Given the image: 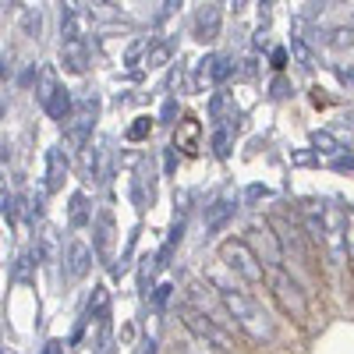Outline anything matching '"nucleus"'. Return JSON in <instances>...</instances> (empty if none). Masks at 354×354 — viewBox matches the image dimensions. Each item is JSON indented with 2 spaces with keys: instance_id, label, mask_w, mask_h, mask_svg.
<instances>
[{
  "instance_id": "423d86ee",
  "label": "nucleus",
  "mask_w": 354,
  "mask_h": 354,
  "mask_svg": "<svg viewBox=\"0 0 354 354\" xmlns=\"http://www.w3.org/2000/svg\"><path fill=\"white\" fill-rule=\"evenodd\" d=\"M270 230L277 234V241H280V252H283V259H287V255H294L298 262H312V248L305 245V238H301V227H298V223H290V220H280V216H273V220H270Z\"/></svg>"
},
{
  "instance_id": "f03ea898",
  "label": "nucleus",
  "mask_w": 354,
  "mask_h": 354,
  "mask_svg": "<svg viewBox=\"0 0 354 354\" xmlns=\"http://www.w3.org/2000/svg\"><path fill=\"white\" fill-rule=\"evenodd\" d=\"M220 262L227 266L234 277H241V280L252 283V287H259V283L266 280V266L255 259V252H252L241 238H230V241L220 245Z\"/></svg>"
},
{
  "instance_id": "c85d7f7f",
  "label": "nucleus",
  "mask_w": 354,
  "mask_h": 354,
  "mask_svg": "<svg viewBox=\"0 0 354 354\" xmlns=\"http://www.w3.org/2000/svg\"><path fill=\"white\" fill-rule=\"evenodd\" d=\"M25 28H28V32H36V36H39V8H36V11H32V8L25 11Z\"/></svg>"
},
{
  "instance_id": "e433bc0d",
  "label": "nucleus",
  "mask_w": 354,
  "mask_h": 354,
  "mask_svg": "<svg viewBox=\"0 0 354 354\" xmlns=\"http://www.w3.org/2000/svg\"><path fill=\"white\" fill-rule=\"evenodd\" d=\"M0 113H4V110H0Z\"/></svg>"
},
{
  "instance_id": "1a4fd4ad",
  "label": "nucleus",
  "mask_w": 354,
  "mask_h": 354,
  "mask_svg": "<svg viewBox=\"0 0 354 354\" xmlns=\"http://www.w3.org/2000/svg\"><path fill=\"white\" fill-rule=\"evenodd\" d=\"M68 156H64V149H46V185H43V192L46 195H53V192H61L64 188V177H68Z\"/></svg>"
},
{
  "instance_id": "6e6552de",
  "label": "nucleus",
  "mask_w": 354,
  "mask_h": 354,
  "mask_svg": "<svg viewBox=\"0 0 354 354\" xmlns=\"http://www.w3.org/2000/svg\"><path fill=\"white\" fill-rule=\"evenodd\" d=\"M174 149H181V153H188V156H195V153L202 149V121H198V117H185V121L177 124V131H174Z\"/></svg>"
},
{
  "instance_id": "6ab92c4d",
  "label": "nucleus",
  "mask_w": 354,
  "mask_h": 354,
  "mask_svg": "<svg viewBox=\"0 0 354 354\" xmlns=\"http://www.w3.org/2000/svg\"><path fill=\"white\" fill-rule=\"evenodd\" d=\"M170 57H174V39H163V43H153L149 46V53H145V68H163V64H170Z\"/></svg>"
},
{
  "instance_id": "72a5a7b5",
  "label": "nucleus",
  "mask_w": 354,
  "mask_h": 354,
  "mask_svg": "<svg viewBox=\"0 0 354 354\" xmlns=\"http://www.w3.org/2000/svg\"><path fill=\"white\" fill-rule=\"evenodd\" d=\"M167 298H170V287H160L156 290V305H167Z\"/></svg>"
},
{
  "instance_id": "4468645a",
  "label": "nucleus",
  "mask_w": 354,
  "mask_h": 354,
  "mask_svg": "<svg viewBox=\"0 0 354 354\" xmlns=\"http://www.w3.org/2000/svg\"><path fill=\"white\" fill-rule=\"evenodd\" d=\"M110 252H113V216H110V209H103L96 220V255L103 262H110Z\"/></svg>"
},
{
  "instance_id": "412c9836",
  "label": "nucleus",
  "mask_w": 354,
  "mask_h": 354,
  "mask_svg": "<svg viewBox=\"0 0 354 354\" xmlns=\"http://www.w3.org/2000/svg\"><path fill=\"white\" fill-rule=\"evenodd\" d=\"M234 75V61L230 57H209V82H227Z\"/></svg>"
},
{
  "instance_id": "c756f323",
  "label": "nucleus",
  "mask_w": 354,
  "mask_h": 354,
  "mask_svg": "<svg viewBox=\"0 0 354 354\" xmlns=\"http://www.w3.org/2000/svg\"><path fill=\"white\" fill-rule=\"evenodd\" d=\"M160 117H163V121L170 124L174 117H177V103H174V100H170V103H163V113H160Z\"/></svg>"
},
{
  "instance_id": "aec40b11",
  "label": "nucleus",
  "mask_w": 354,
  "mask_h": 354,
  "mask_svg": "<svg viewBox=\"0 0 354 354\" xmlns=\"http://www.w3.org/2000/svg\"><path fill=\"white\" fill-rule=\"evenodd\" d=\"M57 85H61V82H57L53 68H43V71H39V85H36V100H39V103H46V100L57 93Z\"/></svg>"
},
{
  "instance_id": "f3484780",
  "label": "nucleus",
  "mask_w": 354,
  "mask_h": 354,
  "mask_svg": "<svg viewBox=\"0 0 354 354\" xmlns=\"http://www.w3.org/2000/svg\"><path fill=\"white\" fill-rule=\"evenodd\" d=\"M88 220H93V205H88L85 192H75L71 195V209H68V223L71 227H85Z\"/></svg>"
},
{
  "instance_id": "c9c22d12",
  "label": "nucleus",
  "mask_w": 354,
  "mask_h": 354,
  "mask_svg": "<svg viewBox=\"0 0 354 354\" xmlns=\"http://www.w3.org/2000/svg\"><path fill=\"white\" fill-rule=\"evenodd\" d=\"M0 354H18L15 347H0Z\"/></svg>"
},
{
  "instance_id": "dca6fc26",
  "label": "nucleus",
  "mask_w": 354,
  "mask_h": 354,
  "mask_svg": "<svg viewBox=\"0 0 354 354\" xmlns=\"http://www.w3.org/2000/svg\"><path fill=\"white\" fill-rule=\"evenodd\" d=\"M85 319L88 322H106L110 319V294H106V287H96L93 290V298H88V308H85Z\"/></svg>"
},
{
  "instance_id": "2eb2a0df",
  "label": "nucleus",
  "mask_w": 354,
  "mask_h": 354,
  "mask_svg": "<svg viewBox=\"0 0 354 354\" xmlns=\"http://www.w3.org/2000/svg\"><path fill=\"white\" fill-rule=\"evenodd\" d=\"M43 110L53 117V121H61V124H64L68 117H71V110H75V103H71V93H68L64 85H57V93H53V96L43 103Z\"/></svg>"
},
{
  "instance_id": "2f4dec72",
  "label": "nucleus",
  "mask_w": 354,
  "mask_h": 354,
  "mask_svg": "<svg viewBox=\"0 0 354 354\" xmlns=\"http://www.w3.org/2000/svg\"><path fill=\"white\" fill-rule=\"evenodd\" d=\"M138 354H156V340H153V337L142 340V344H138Z\"/></svg>"
},
{
  "instance_id": "b1692460",
  "label": "nucleus",
  "mask_w": 354,
  "mask_h": 354,
  "mask_svg": "<svg viewBox=\"0 0 354 354\" xmlns=\"http://www.w3.org/2000/svg\"><path fill=\"white\" fill-rule=\"evenodd\" d=\"M312 145H315V153H326V156L340 153V142H337L333 135H326V131H315V135H312Z\"/></svg>"
},
{
  "instance_id": "473e14b6",
  "label": "nucleus",
  "mask_w": 354,
  "mask_h": 354,
  "mask_svg": "<svg viewBox=\"0 0 354 354\" xmlns=\"http://www.w3.org/2000/svg\"><path fill=\"white\" fill-rule=\"evenodd\" d=\"M287 64V50H273V68H283Z\"/></svg>"
},
{
  "instance_id": "393cba45",
  "label": "nucleus",
  "mask_w": 354,
  "mask_h": 354,
  "mask_svg": "<svg viewBox=\"0 0 354 354\" xmlns=\"http://www.w3.org/2000/svg\"><path fill=\"white\" fill-rule=\"evenodd\" d=\"M0 160H4V153H0ZM0 213H4L8 220L15 216V198H11V192H8V177L0 174Z\"/></svg>"
},
{
  "instance_id": "7c9ffc66",
  "label": "nucleus",
  "mask_w": 354,
  "mask_h": 354,
  "mask_svg": "<svg viewBox=\"0 0 354 354\" xmlns=\"http://www.w3.org/2000/svg\"><path fill=\"white\" fill-rule=\"evenodd\" d=\"M43 354H64V340H50Z\"/></svg>"
},
{
  "instance_id": "20e7f679",
  "label": "nucleus",
  "mask_w": 354,
  "mask_h": 354,
  "mask_svg": "<svg viewBox=\"0 0 354 354\" xmlns=\"http://www.w3.org/2000/svg\"><path fill=\"white\" fill-rule=\"evenodd\" d=\"M181 319H185V326H188L198 340H205L209 347H216V351H234V333H230L227 326H220V322H213L209 315H202V312L181 305Z\"/></svg>"
},
{
  "instance_id": "f704fd0d",
  "label": "nucleus",
  "mask_w": 354,
  "mask_h": 354,
  "mask_svg": "<svg viewBox=\"0 0 354 354\" xmlns=\"http://www.w3.org/2000/svg\"><path fill=\"white\" fill-rule=\"evenodd\" d=\"M259 195H266V188H259V185H252V188H248V198H252V202H255V198H259Z\"/></svg>"
},
{
  "instance_id": "7ed1b4c3",
  "label": "nucleus",
  "mask_w": 354,
  "mask_h": 354,
  "mask_svg": "<svg viewBox=\"0 0 354 354\" xmlns=\"http://www.w3.org/2000/svg\"><path fill=\"white\" fill-rule=\"evenodd\" d=\"M266 280H270L273 298L280 301V308H283L290 319H298V322L308 319V298H305V290H301L298 280L287 277L283 270H266Z\"/></svg>"
},
{
  "instance_id": "ddd939ff",
  "label": "nucleus",
  "mask_w": 354,
  "mask_h": 354,
  "mask_svg": "<svg viewBox=\"0 0 354 354\" xmlns=\"http://www.w3.org/2000/svg\"><path fill=\"white\" fill-rule=\"evenodd\" d=\"M61 61H64L68 71L82 75V71L88 68V46H85V39H68V43H61Z\"/></svg>"
},
{
  "instance_id": "a211bd4d",
  "label": "nucleus",
  "mask_w": 354,
  "mask_h": 354,
  "mask_svg": "<svg viewBox=\"0 0 354 354\" xmlns=\"http://www.w3.org/2000/svg\"><path fill=\"white\" fill-rule=\"evenodd\" d=\"M209 117L216 124H230L234 121V100L227 96V93H216L213 100H209Z\"/></svg>"
},
{
  "instance_id": "5701e85b",
  "label": "nucleus",
  "mask_w": 354,
  "mask_h": 354,
  "mask_svg": "<svg viewBox=\"0 0 354 354\" xmlns=\"http://www.w3.org/2000/svg\"><path fill=\"white\" fill-rule=\"evenodd\" d=\"M344 248L347 259L354 262V205H344Z\"/></svg>"
},
{
  "instance_id": "39448f33",
  "label": "nucleus",
  "mask_w": 354,
  "mask_h": 354,
  "mask_svg": "<svg viewBox=\"0 0 354 354\" xmlns=\"http://www.w3.org/2000/svg\"><path fill=\"white\" fill-rule=\"evenodd\" d=\"M96 110H100V100L96 96H88V100H82L75 110H71V117H68V138H71V145L75 149H85L88 145V135H93V121H96Z\"/></svg>"
},
{
  "instance_id": "4be33fe9",
  "label": "nucleus",
  "mask_w": 354,
  "mask_h": 354,
  "mask_svg": "<svg viewBox=\"0 0 354 354\" xmlns=\"http://www.w3.org/2000/svg\"><path fill=\"white\" fill-rule=\"evenodd\" d=\"M230 138H234V128L230 124H216V131H213V153L220 160L230 153Z\"/></svg>"
},
{
  "instance_id": "cd10ccee",
  "label": "nucleus",
  "mask_w": 354,
  "mask_h": 354,
  "mask_svg": "<svg viewBox=\"0 0 354 354\" xmlns=\"http://www.w3.org/2000/svg\"><path fill=\"white\" fill-rule=\"evenodd\" d=\"M290 50L298 53V61H301V68H315V61H312V53L305 50V43H298V39H290Z\"/></svg>"
},
{
  "instance_id": "f8f14e48",
  "label": "nucleus",
  "mask_w": 354,
  "mask_h": 354,
  "mask_svg": "<svg viewBox=\"0 0 354 354\" xmlns=\"http://www.w3.org/2000/svg\"><path fill=\"white\" fill-rule=\"evenodd\" d=\"M234 209H238V198H234V195H223V198H216L213 205H209V209H205V230H209V234H216L230 216H234Z\"/></svg>"
},
{
  "instance_id": "bb28decb",
  "label": "nucleus",
  "mask_w": 354,
  "mask_h": 354,
  "mask_svg": "<svg viewBox=\"0 0 354 354\" xmlns=\"http://www.w3.org/2000/svg\"><path fill=\"white\" fill-rule=\"evenodd\" d=\"M149 131H153V121H149V117H138V121L128 128V142H142Z\"/></svg>"
},
{
  "instance_id": "f257e3e1",
  "label": "nucleus",
  "mask_w": 354,
  "mask_h": 354,
  "mask_svg": "<svg viewBox=\"0 0 354 354\" xmlns=\"http://www.w3.org/2000/svg\"><path fill=\"white\" fill-rule=\"evenodd\" d=\"M220 301H223L227 319L234 322V330H245L252 340H270L273 337V326H270V319H266V312L255 305V298H248L245 290L220 287Z\"/></svg>"
},
{
  "instance_id": "a878e982",
  "label": "nucleus",
  "mask_w": 354,
  "mask_h": 354,
  "mask_svg": "<svg viewBox=\"0 0 354 354\" xmlns=\"http://www.w3.org/2000/svg\"><path fill=\"white\" fill-rule=\"evenodd\" d=\"M82 174H85V181H93V177H96V149H93V145H85V149H82Z\"/></svg>"
},
{
  "instance_id": "0eeeda50",
  "label": "nucleus",
  "mask_w": 354,
  "mask_h": 354,
  "mask_svg": "<svg viewBox=\"0 0 354 354\" xmlns=\"http://www.w3.org/2000/svg\"><path fill=\"white\" fill-rule=\"evenodd\" d=\"M245 245L255 252V259L266 266V270H280L283 252H280V241H277V234L270 230V223H266V227H255V230H248V241H245Z\"/></svg>"
},
{
  "instance_id": "9d476101",
  "label": "nucleus",
  "mask_w": 354,
  "mask_h": 354,
  "mask_svg": "<svg viewBox=\"0 0 354 354\" xmlns=\"http://www.w3.org/2000/svg\"><path fill=\"white\" fill-rule=\"evenodd\" d=\"M220 18H223L220 4H205V8L195 15V36H198L202 43L216 39V36H220Z\"/></svg>"
},
{
  "instance_id": "9b49d317",
  "label": "nucleus",
  "mask_w": 354,
  "mask_h": 354,
  "mask_svg": "<svg viewBox=\"0 0 354 354\" xmlns=\"http://www.w3.org/2000/svg\"><path fill=\"white\" fill-rule=\"evenodd\" d=\"M88 270H93V248L82 245V241H71L68 245V277L82 280Z\"/></svg>"
}]
</instances>
